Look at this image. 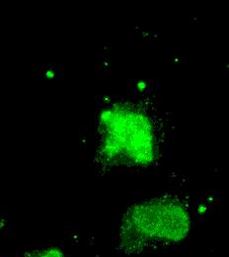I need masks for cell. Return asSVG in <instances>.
I'll use <instances>...</instances> for the list:
<instances>
[{"label": "cell", "mask_w": 229, "mask_h": 257, "mask_svg": "<svg viewBox=\"0 0 229 257\" xmlns=\"http://www.w3.org/2000/svg\"><path fill=\"white\" fill-rule=\"evenodd\" d=\"M190 220L179 206L149 203L132 210L120 231V246L129 254L139 253L155 244L176 243L189 233Z\"/></svg>", "instance_id": "6da1fadb"}, {"label": "cell", "mask_w": 229, "mask_h": 257, "mask_svg": "<svg viewBox=\"0 0 229 257\" xmlns=\"http://www.w3.org/2000/svg\"><path fill=\"white\" fill-rule=\"evenodd\" d=\"M26 257H66V255L60 247H48L34 251Z\"/></svg>", "instance_id": "7a4b0ae2"}]
</instances>
